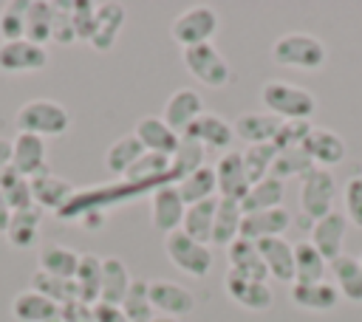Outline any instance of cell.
I'll use <instances>...</instances> for the list:
<instances>
[{"label": "cell", "mask_w": 362, "mask_h": 322, "mask_svg": "<svg viewBox=\"0 0 362 322\" xmlns=\"http://www.w3.org/2000/svg\"><path fill=\"white\" fill-rule=\"evenodd\" d=\"M260 102L280 121H288V119L308 121L317 110V96L311 90H305L300 85H291V82H283V79L266 82L263 90H260Z\"/></svg>", "instance_id": "obj_1"}, {"label": "cell", "mask_w": 362, "mask_h": 322, "mask_svg": "<svg viewBox=\"0 0 362 322\" xmlns=\"http://www.w3.org/2000/svg\"><path fill=\"white\" fill-rule=\"evenodd\" d=\"M272 59L277 65H288V68H300V71H320L328 59V48L314 34L291 31V34H283L274 40Z\"/></svg>", "instance_id": "obj_2"}, {"label": "cell", "mask_w": 362, "mask_h": 322, "mask_svg": "<svg viewBox=\"0 0 362 322\" xmlns=\"http://www.w3.org/2000/svg\"><path fill=\"white\" fill-rule=\"evenodd\" d=\"M14 124L17 133H34L40 138H51V136H62L71 127V113L65 110V105L54 99H31L20 105Z\"/></svg>", "instance_id": "obj_3"}, {"label": "cell", "mask_w": 362, "mask_h": 322, "mask_svg": "<svg viewBox=\"0 0 362 322\" xmlns=\"http://www.w3.org/2000/svg\"><path fill=\"white\" fill-rule=\"evenodd\" d=\"M164 251H167L170 263L175 268H181L184 274H189V277H206L212 271V251H209V246L192 240L181 229L164 237Z\"/></svg>", "instance_id": "obj_4"}, {"label": "cell", "mask_w": 362, "mask_h": 322, "mask_svg": "<svg viewBox=\"0 0 362 322\" xmlns=\"http://www.w3.org/2000/svg\"><path fill=\"white\" fill-rule=\"evenodd\" d=\"M334 198H337V181L328 169L314 167L308 175H303L300 184V209L305 217L320 220L328 212H334Z\"/></svg>", "instance_id": "obj_5"}, {"label": "cell", "mask_w": 362, "mask_h": 322, "mask_svg": "<svg viewBox=\"0 0 362 322\" xmlns=\"http://www.w3.org/2000/svg\"><path fill=\"white\" fill-rule=\"evenodd\" d=\"M215 31H218V14L209 6H192V8L181 11L170 25V37L184 48L212 42Z\"/></svg>", "instance_id": "obj_6"}, {"label": "cell", "mask_w": 362, "mask_h": 322, "mask_svg": "<svg viewBox=\"0 0 362 322\" xmlns=\"http://www.w3.org/2000/svg\"><path fill=\"white\" fill-rule=\"evenodd\" d=\"M184 68L206 88H221L229 82V62L212 42H201L192 48H184Z\"/></svg>", "instance_id": "obj_7"}, {"label": "cell", "mask_w": 362, "mask_h": 322, "mask_svg": "<svg viewBox=\"0 0 362 322\" xmlns=\"http://www.w3.org/2000/svg\"><path fill=\"white\" fill-rule=\"evenodd\" d=\"M187 203L178 195V186L173 184H158L150 195V217H153V229L161 232L164 237L181 229Z\"/></svg>", "instance_id": "obj_8"}, {"label": "cell", "mask_w": 362, "mask_h": 322, "mask_svg": "<svg viewBox=\"0 0 362 322\" xmlns=\"http://www.w3.org/2000/svg\"><path fill=\"white\" fill-rule=\"evenodd\" d=\"M45 65H48L45 45H37L31 40L0 42V71H6V73H28V71H42Z\"/></svg>", "instance_id": "obj_9"}, {"label": "cell", "mask_w": 362, "mask_h": 322, "mask_svg": "<svg viewBox=\"0 0 362 322\" xmlns=\"http://www.w3.org/2000/svg\"><path fill=\"white\" fill-rule=\"evenodd\" d=\"M11 167L28 181L42 172H51L45 158V138L34 133H17L11 141Z\"/></svg>", "instance_id": "obj_10"}, {"label": "cell", "mask_w": 362, "mask_h": 322, "mask_svg": "<svg viewBox=\"0 0 362 322\" xmlns=\"http://www.w3.org/2000/svg\"><path fill=\"white\" fill-rule=\"evenodd\" d=\"M147 288H150V302H153V308L161 316L181 319V316H187V314L195 311L192 291L184 288V285H178V282H173V280H153V282H147Z\"/></svg>", "instance_id": "obj_11"}, {"label": "cell", "mask_w": 362, "mask_h": 322, "mask_svg": "<svg viewBox=\"0 0 362 322\" xmlns=\"http://www.w3.org/2000/svg\"><path fill=\"white\" fill-rule=\"evenodd\" d=\"M201 113H204V99H201V93H198L195 88H178V90L167 99L161 119L167 121V127H170L173 133L184 136Z\"/></svg>", "instance_id": "obj_12"}, {"label": "cell", "mask_w": 362, "mask_h": 322, "mask_svg": "<svg viewBox=\"0 0 362 322\" xmlns=\"http://www.w3.org/2000/svg\"><path fill=\"white\" fill-rule=\"evenodd\" d=\"M345 232H348V217L342 212H328L325 217L314 220L311 226V237L308 243L325 257V263H334L339 254H342V240H345Z\"/></svg>", "instance_id": "obj_13"}, {"label": "cell", "mask_w": 362, "mask_h": 322, "mask_svg": "<svg viewBox=\"0 0 362 322\" xmlns=\"http://www.w3.org/2000/svg\"><path fill=\"white\" fill-rule=\"evenodd\" d=\"M215 181H218V192L221 198L229 201H243L249 192V178H246V167H243V155L240 153H223L215 164Z\"/></svg>", "instance_id": "obj_14"}, {"label": "cell", "mask_w": 362, "mask_h": 322, "mask_svg": "<svg viewBox=\"0 0 362 322\" xmlns=\"http://www.w3.org/2000/svg\"><path fill=\"white\" fill-rule=\"evenodd\" d=\"M288 226H291V215L283 206H274V209H266V212H252V215H243L240 240L257 243L263 237H283V232Z\"/></svg>", "instance_id": "obj_15"}, {"label": "cell", "mask_w": 362, "mask_h": 322, "mask_svg": "<svg viewBox=\"0 0 362 322\" xmlns=\"http://www.w3.org/2000/svg\"><path fill=\"white\" fill-rule=\"evenodd\" d=\"M31 195H34V206H40L42 212L45 209L62 212L76 192H74L71 181H65V178H59L54 172H42V175L31 178Z\"/></svg>", "instance_id": "obj_16"}, {"label": "cell", "mask_w": 362, "mask_h": 322, "mask_svg": "<svg viewBox=\"0 0 362 322\" xmlns=\"http://www.w3.org/2000/svg\"><path fill=\"white\" fill-rule=\"evenodd\" d=\"M223 288L226 294L246 311H269L272 308V288L266 282H255V280H246V277H238L232 271H226L223 277Z\"/></svg>", "instance_id": "obj_17"}, {"label": "cell", "mask_w": 362, "mask_h": 322, "mask_svg": "<svg viewBox=\"0 0 362 322\" xmlns=\"http://www.w3.org/2000/svg\"><path fill=\"white\" fill-rule=\"evenodd\" d=\"M288 299L303 311L328 314L339 305V291H337V285H331L325 280H320V282H294L288 288Z\"/></svg>", "instance_id": "obj_18"}, {"label": "cell", "mask_w": 362, "mask_h": 322, "mask_svg": "<svg viewBox=\"0 0 362 322\" xmlns=\"http://www.w3.org/2000/svg\"><path fill=\"white\" fill-rule=\"evenodd\" d=\"M133 133H136V138L141 141V147L147 153H158V155H173L178 141H181V136L173 133L161 116H141L136 121Z\"/></svg>", "instance_id": "obj_19"}, {"label": "cell", "mask_w": 362, "mask_h": 322, "mask_svg": "<svg viewBox=\"0 0 362 322\" xmlns=\"http://www.w3.org/2000/svg\"><path fill=\"white\" fill-rule=\"evenodd\" d=\"M257 251L269 268V277L294 282V246L286 237H263L257 240Z\"/></svg>", "instance_id": "obj_20"}, {"label": "cell", "mask_w": 362, "mask_h": 322, "mask_svg": "<svg viewBox=\"0 0 362 322\" xmlns=\"http://www.w3.org/2000/svg\"><path fill=\"white\" fill-rule=\"evenodd\" d=\"M226 257H229V271L255 282H266L269 280V268L257 251V243L252 240H235L232 246H226Z\"/></svg>", "instance_id": "obj_21"}, {"label": "cell", "mask_w": 362, "mask_h": 322, "mask_svg": "<svg viewBox=\"0 0 362 322\" xmlns=\"http://www.w3.org/2000/svg\"><path fill=\"white\" fill-rule=\"evenodd\" d=\"M303 150H305V153L311 155V161H314L317 167H322V169H328V167H334V164H339V161L345 158V141H342V136H337V133L328 130V127H311V133H308Z\"/></svg>", "instance_id": "obj_22"}, {"label": "cell", "mask_w": 362, "mask_h": 322, "mask_svg": "<svg viewBox=\"0 0 362 322\" xmlns=\"http://www.w3.org/2000/svg\"><path fill=\"white\" fill-rule=\"evenodd\" d=\"M184 136H189V138H195L198 144L212 147V150H229V144H232V138H235V130H232V124H229L226 119H221L218 113H206V110H204V113L192 121V127H189Z\"/></svg>", "instance_id": "obj_23"}, {"label": "cell", "mask_w": 362, "mask_h": 322, "mask_svg": "<svg viewBox=\"0 0 362 322\" xmlns=\"http://www.w3.org/2000/svg\"><path fill=\"white\" fill-rule=\"evenodd\" d=\"M11 316L17 322H57L59 319V305L51 302L48 297H42L34 288H25L11 299Z\"/></svg>", "instance_id": "obj_24"}, {"label": "cell", "mask_w": 362, "mask_h": 322, "mask_svg": "<svg viewBox=\"0 0 362 322\" xmlns=\"http://www.w3.org/2000/svg\"><path fill=\"white\" fill-rule=\"evenodd\" d=\"M280 127V119L272 116V113H240L235 121H232V130L240 141L249 144H269L274 138Z\"/></svg>", "instance_id": "obj_25"}, {"label": "cell", "mask_w": 362, "mask_h": 322, "mask_svg": "<svg viewBox=\"0 0 362 322\" xmlns=\"http://www.w3.org/2000/svg\"><path fill=\"white\" fill-rule=\"evenodd\" d=\"M130 282H133V277H130L127 266L119 257H102V294H99V302L122 305V299L130 291Z\"/></svg>", "instance_id": "obj_26"}, {"label": "cell", "mask_w": 362, "mask_h": 322, "mask_svg": "<svg viewBox=\"0 0 362 322\" xmlns=\"http://www.w3.org/2000/svg\"><path fill=\"white\" fill-rule=\"evenodd\" d=\"M122 25H124V6L122 3H99V8H96V34L90 37V45L102 54L110 51Z\"/></svg>", "instance_id": "obj_27"}, {"label": "cell", "mask_w": 362, "mask_h": 322, "mask_svg": "<svg viewBox=\"0 0 362 322\" xmlns=\"http://www.w3.org/2000/svg\"><path fill=\"white\" fill-rule=\"evenodd\" d=\"M240 223H243V209L238 201L218 198L215 206V223H212V243L218 246H232L240 237Z\"/></svg>", "instance_id": "obj_28"}, {"label": "cell", "mask_w": 362, "mask_h": 322, "mask_svg": "<svg viewBox=\"0 0 362 322\" xmlns=\"http://www.w3.org/2000/svg\"><path fill=\"white\" fill-rule=\"evenodd\" d=\"M215 206H218V198H209V201H201V203L187 206L184 220H181V232H184V234H189L192 240H198V243L209 246V243H212Z\"/></svg>", "instance_id": "obj_29"}, {"label": "cell", "mask_w": 362, "mask_h": 322, "mask_svg": "<svg viewBox=\"0 0 362 322\" xmlns=\"http://www.w3.org/2000/svg\"><path fill=\"white\" fill-rule=\"evenodd\" d=\"M40 220H42V209L40 206H28L11 215V223L6 229V240L14 249H31L40 237Z\"/></svg>", "instance_id": "obj_30"}, {"label": "cell", "mask_w": 362, "mask_h": 322, "mask_svg": "<svg viewBox=\"0 0 362 322\" xmlns=\"http://www.w3.org/2000/svg\"><path fill=\"white\" fill-rule=\"evenodd\" d=\"M74 282H76V291H79V302L96 305L99 294H102V257L79 254V266H76Z\"/></svg>", "instance_id": "obj_31"}, {"label": "cell", "mask_w": 362, "mask_h": 322, "mask_svg": "<svg viewBox=\"0 0 362 322\" xmlns=\"http://www.w3.org/2000/svg\"><path fill=\"white\" fill-rule=\"evenodd\" d=\"M283 192H286V184H283L280 178L269 175V178H263V181H257V184H252V186H249L246 198L240 201V209H243V215L274 209V206H280Z\"/></svg>", "instance_id": "obj_32"}, {"label": "cell", "mask_w": 362, "mask_h": 322, "mask_svg": "<svg viewBox=\"0 0 362 322\" xmlns=\"http://www.w3.org/2000/svg\"><path fill=\"white\" fill-rule=\"evenodd\" d=\"M331 271L337 277V291L348 302H362V263L351 254H339L331 263Z\"/></svg>", "instance_id": "obj_33"}, {"label": "cell", "mask_w": 362, "mask_h": 322, "mask_svg": "<svg viewBox=\"0 0 362 322\" xmlns=\"http://www.w3.org/2000/svg\"><path fill=\"white\" fill-rule=\"evenodd\" d=\"M76 266H79V254L74 249H68V246L45 243L40 249V271H45V274H54V277H62V280H74Z\"/></svg>", "instance_id": "obj_34"}, {"label": "cell", "mask_w": 362, "mask_h": 322, "mask_svg": "<svg viewBox=\"0 0 362 322\" xmlns=\"http://www.w3.org/2000/svg\"><path fill=\"white\" fill-rule=\"evenodd\" d=\"M54 3H45V0H28V11H25V40L37 42V45H45L54 34Z\"/></svg>", "instance_id": "obj_35"}, {"label": "cell", "mask_w": 362, "mask_h": 322, "mask_svg": "<svg viewBox=\"0 0 362 322\" xmlns=\"http://www.w3.org/2000/svg\"><path fill=\"white\" fill-rule=\"evenodd\" d=\"M218 192V181H215V167L204 164L201 169H195L192 175H187L181 184H178V195L187 206L192 203H201V201H209L215 198Z\"/></svg>", "instance_id": "obj_36"}, {"label": "cell", "mask_w": 362, "mask_h": 322, "mask_svg": "<svg viewBox=\"0 0 362 322\" xmlns=\"http://www.w3.org/2000/svg\"><path fill=\"white\" fill-rule=\"evenodd\" d=\"M144 153H147V150L141 147V141L136 138V133L122 136V138H116V141L107 147V153H105V167H107L110 172H116V175H124Z\"/></svg>", "instance_id": "obj_37"}, {"label": "cell", "mask_w": 362, "mask_h": 322, "mask_svg": "<svg viewBox=\"0 0 362 322\" xmlns=\"http://www.w3.org/2000/svg\"><path fill=\"white\" fill-rule=\"evenodd\" d=\"M204 144H198L195 138H189V136H181V141H178V147H175V153L170 155V178H187V175H192L195 169H201L204 167Z\"/></svg>", "instance_id": "obj_38"}, {"label": "cell", "mask_w": 362, "mask_h": 322, "mask_svg": "<svg viewBox=\"0 0 362 322\" xmlns=\"http://www.w3.org/2000/svg\"><path fill=\"white\" fill-rule=\"evenodd\" d=\"M158 178H167L170 181V155H158V153H144L127 172H124V181L133 184V186H147Z\"/></svg>", "instance_id": "obj_39"}, {"label": "cell", "mask_w": 362, "mask_h": 322, "mask_svg": "<svg viewBox=\"0 0 362 322\" xmlns=\"http://www.w3.org/2000/svg\"><path fill=\"white\" fill-rule=\"evenodd\" d=\"M325 257L305 240L294 246V282H320L325 280Z\"/></svg>", "instance_id": "obj_40"}, {"label": "cell", "mask_w": 362, "mask_h": 322, "mask_svg": "<svg viewBox=\"0 0 362 322\" xmlns=\"http://www.w3.org/2000/svg\"><path fill=\"white\" fill-rule=\"evenodd\" d=\"M31 288L40 291L42 297H48L51 302H57L59 308H65L71 302H79V291H76L74 280H62V277H54V274H45V271H37L31 277Z\"/></svg>", "instance_id": "obj_41"}, {"label": "cell", "mask_w": 362, "mask_h": 322, "mask_svg": "<svg viewBox=\"0 0 362 322\" xmlns=\"http://www.w3.org/2000/svg\"><path fill=\"white\" fill-rule=\"evenodd\" d=\"M122 314L127 316V322H153L156 319V308L150 302V288L147 280H133L127 297L122 299Z\"/></svg>", "instance_id": "obj_42"}, {"label": "cell", "mask_w": 362, "mask_h": 322, "mask_svg": "<svg viewBox=\"0 0 362 322\" xmlns=\"http://www.w3.org/2000/svg\"><path fill=\"white\" fill-rule=\"evenodd\" d=\"M314 167H317V164L311 161V155H308L303 147H291V150H277L269 175H274V178H280V181H286V178H291V175L303 178V175H308Z\"/></svg>", "instance_id": "obj_43"}, {"label": "cell", "mask_w": 362, "mask_h": 322, "mask_svg": "<svg viewBox=\"0 0 362 322\" xmlns=\"http://www.w3.org/2000/svg\"><path fill=\"white\" fill-rule=\"evenodd\" d=\"M0 192L6 195L11 212H20V209H28L34 206V195H31V181L23 178L14 167H6L0 172Z\"/></svg>", "instance_id": "obj_44"}, {"label": "cell", "mask_w": 362, "mask_h": 322, "mask_svg": "<svg viewBox=\"0 0 362 322\" xmlns=\"http://www.w3.org/2000/svg\"><path fill=\"white\" fill-rule=\"evenodd\" d=\"M240 155H243V167H246L249 184H257V181L269 178L272 164H274V155H277V147L272 141L269 144H249Z\"/></svg>", "instance_id": "obj_45"}, {"label": "cell", "mask_w": 362, "mask_h": 322, "mask_svg": "<svg viewBox=\"0 0 362 322\" xmlns=\"http://www.w3.org/2000/svg\"><path fill=\"white\" fill-rule=\"evenodd\" d=\"M25 11H28V0H11L0 8V37H3V42L25 40Z\"/></svg>", "instance_id": "obj_46"}, {"label": "cell", "mask_w": 362, "mask_h": 322, "mask_svg": "<svg viewBox=\"0 0 362 322\" xmlns=\"http://www.w3.org/2000/svg\"><path fill=\"white\" fill-rule=\"evenodd\" d=\"M96 8L99 3H90V0H74L71 3V23H74V31H76V40H88L96 34Z\"/></svg>", "instance_id": "obj_47"}, {"label": "cell", "mask_w": 362, "mask_h": 322, "mask_svg": "<svg viewBox=\"0 0 362 322\" xmlns=\"http://www.w3.org/2000/svg\"><path fill=\"white\" fill-rule=\"evenodd\" d=\"M311 127H314V124H308V121H300V119H288V121H280V127H277V133H274L272 144H274L277 150L303 147V144H305V138H308V133H311Z\"/></svg>", "instance_id": "obj_48"}, {"label": "cell", "mask_w": 362, "mask_h": 322, "mask_svg": "<svg viewBox=\"0 0 362 322\" xmlns=\"http://www.w3.org/2000/svg\"><path fill=\"white\" fill-rule=\"evenodd\" d=\"M342 201H345V217L362 229V175H351L342 186Z\"/></svg>", "instance_id": "obj_49"}, {"label": "cell", "mask_w": 362, "mask_h": 322, "mask_svg": "<svg viewBox=\"0 0 362 322\" xmlns=\"http://www.w3.org/2000/svg\"><path fill=\"white\" fill-rule=\"evenodd\" d=\"M57 14H54V34L51 40H57L59 45H71L76 42V31L71 23V3H54Z\"/></svg>", "instance_id": "obj_50"}, {"label": "cell", "mask_w": 362, "mask_h": 322, "mask_svg": "<svg viewBox=\"0 0 362 322\" xmlns=\"http://www.w3.org/2000/svg\"><path fill=\"white\" fill-rule=\"evenodd\" d=\"M90 311H93V322H127V316L122 314L119 305L96 302V305H90Z\"/></svg>", "instance_id": "obj_51"}, {"label": "cell", "mask_w": 362, "mask_h": 322, "mask_svg": "<svg viewBox=\"0 0 362 322\" xmlns=\"http://www.w3.org/2000/svg\"><path fill=\"white\" fill-rule=\"evenodd\" d=\"M11 206H8V201H6V195L0 192V234H6V229H8V223H11Z\"/></svg>", "instance_id": "obj_52"}, {"label": "cell", "mask_w": 362, "mask_h": 322, "mask_svg": "<svg viewBox=\"0 0 362 322\" xmlns=\"http://www.w3.org/2000/svg\"><path fill=\"white\" fill-rule=\"evenodd\" d=\"M6 167H11V141L0 136V172H3Z\"/></svg>", "instance_id": "obj_53"}, {"label": "cell", "mask_w": 362, "mask_h": 322, "mask_svg": "<svg viewBox=\"0 0 362 322\" xmlns=\"http://www.w3.org/2000/svg\"><path fill=\"white\" fill-rule=\"evenodd\" d=\"M153 322H181V319H175V316H161V314H158Z\"/></svg>", "instance_id": "obj_54"}, {"label": "cell", "mask_w": 362, "mask_h": 322, "mask_svg": "<svg viewBox=\"0 0 362 322\" xmlns=\"http://www.w3.org/2000/svg\"><path fill=\"white\" fill-rule=\"evenodd\" d=\"M57 322H62V319H57Z\"/></svg>", "instance_id": "obj_55"}, {"label": "cell", "mask_w": 362, "mask_h": 322, "mask_svg": "<svg viewBox=\"0 0 362 322\" xmlns=\"http://www.w3.org/2000/svg\"><path fill=\"white\" fill-rule=\"evenodd\" d=\"M359 263H362V260H359Z\"/></svg>", "instance_id": "obj_56"}]
</instances>
